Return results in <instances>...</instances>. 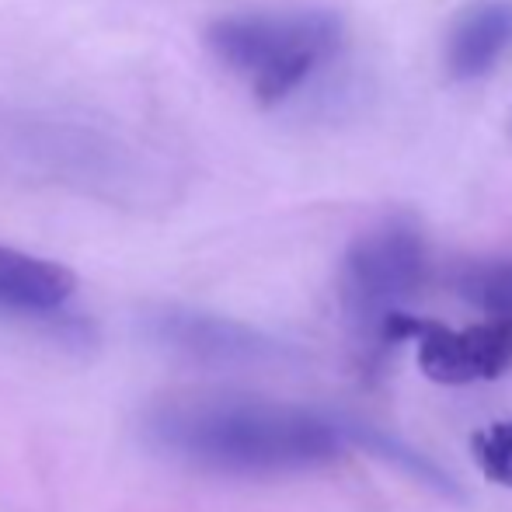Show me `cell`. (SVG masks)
<instances>
[{
  "label": "cell",
  "instance_id": "6da1fadb",
  "mask_svg": "<svg viewBox=\"0 0 512 512\" xmlns=\"http://www.w3.org/2000/svg\"><path fill=\"white\" fill-rule=\"evenodd\" d=\"M356 429V422L286 401L223 391L164 394L143 411V436L154 450L241 478L324 467L356 443Z\"/></svg>",
  "mask_w": 512,
  "mask_h": 512
},
{
  "label": "cell",
  "instance_id": "7a4b0ae2",
  "mask_svg": "<svg viewBox=\"0 0 512 512\" xmlns=\"http://www.w3.org/2000/svg\"><path fill=\"white\" fill-rule=\"evenodd\" d=\"M0 157L39 182L122 199L157 189V161L112 126L53 112L0 119Z\"/></svg>",
  "mask_w": 512,
  "mask_h": 512
},
{
  "label": "cell",
  "instance_id": "3957f363",
  "mask_svg": "<svg viewBox=\"0 0 512 512\" xmlns=\"http://www.w3.org/2000/svg\"><path fill=\"white\" fill-rule=\"evenodd\" d=\"M345 25L324 7L244 11L216 18L206 46L262 105H279L324 70L342 49Z\"/></svg>",
  "mask_w": 512,
  "mask_h": 512
},
{
  "label": "cell",
  "instance_id": "277c9868",
  "mask_svg": "<svg viewBox=\"0 0 512 512\" xmlns=\"http://www.w3.org/2000/svg\"><path fill=\"white\" fill-rule=\"evenodd\" d=\"M429 255L425 241L408 220H387L366 230L349 248L338 276L342 310L359 342L380 356L391 317L405 314V304L425 283Z\"/></svg>",
  "mask_w": 512,
  "mask_h": 512
},
{
  "label": "cell",
  "instance_id": "5b68a950",
  "mask_svg": "<svg viewBox=\"0 0 512 512\" xmlns=\"http://www.w3.org/2000/svg\"><path fill=\"white\" fill-rule=\"evenodd\" d=\"M398 342H415L422 373L446 387L495 380L512 363V328L499 321L446 328V324L422 321L405 310L391 317L384 331V349Z\"/></svg>",
  "mask_w": 512,
  "mask_h": 512
},
{
  "label": "cell",
  "instance_id": "8992f818",
  "mask_svg": "<svg viewBox=\"0 0 512 512\" xmlns=\"http://www.w3.org/2000/svg\"><path fill=\"white\" fill-rule=\"evenodd\" d=\"M150 335L182 359L216 370H248V366L290 363L293 349L241 321L189 307H168L150 317Z\"/></svg>",
  "mask_w": 512,
  "mask_h": 512
},
{
  "label": "cell",
  "instance_id": "52a82bcc",
  "mask_svg": "<svg viewBox=\"0 0 512 512\" xmlns=\"http://www.w3.org/2000/svg\"><path fill=\"white\" fill-rule=\"evenodd\" d=\"M512 49V0H474L446 35V70L457 81H481Z\"/></svg>",
  "mask_w": 512,
  "mask_h": 512
},
{
  "label": "cell",
  "instance_id": "ba28073f",
  "mask_svg": "<svg viewBox=\"0 0 512 512\" xmlns=\"http://www.w3.org/2000/svg\"><path fill=\"white\" fill-rule=\"evenodd\" d=\"M77 293V276L60 262L0 244V314L49 317Z\"/></svg>",
  "mask_w": 512,
  "mask_h": 512
},
{
  "label": "cell",
  "instance_id": "9c48e42d",
  "mask_svg": "<svg viewBox=\"0 0 512 512\" xmlns=\"http://www.w3.org/2000/svg\"><path fill=\"white\" fill-rule=\"evenodd\" d=\"M457 293L481 314H488V321L512 328V258L464 265L457 272Z\"/></svg>",
  "mask_w": 512,
  "mask_h": 512
},
{
  "label": "cell",
  "instance_id": "30bf717a",
  "mask_svg": "<svg viewBox=\"0 0 512 512\" xmlns=\"http://www.w3.org/2000/svg\"><path fill=\"white\" fill-rule=\"evenodd\" d=\"M474 460H478L481 474L502 488H512V418L495 422L488 429L474 432L471 439Z\"/></svg>",
  "mask_w": 512,
  "mask_h": 512
},
{
  "label": "cell",
  "instance_id": "8fae6325",
  "mask_svg": "<svg viewBox=\"0 0 512 512\" xmlns=\"http://www.w3.org/2000/svg\"><path fill=\"white\" fill-rule=\"evenodd\" d=\"M509 133H512V112H509Z\"/></svg>",
  "mask_w": 512,
  "mask_h": 512
}]
</instances>
